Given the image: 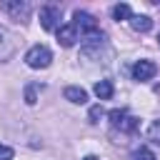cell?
<instances>
[{
	"label": "cell",
	"mask_w": 160,
	"mask_h": 160,
	"mask_svg": "<svg viewBox=\"0 0 160 160\" xmlns=\"http://www.w3.org/2000/svg\"><path fill=\"white\" fill-rule=\"evenodd\" d=\"M25 62H28V68H32V70H42V68H48V65L52 62V52H50L45 45H32V48L25 52Z\"/></svg>",
	"instance_id": "6da1fadb"
},
{
	"label": "cell",
	"mask_w": 160,
	"mask_h": 160,
	"mask_svg": "<svg viewBox=\"0 0 160 160\" xmlns=\"http://www.w3.org/2000/svg\"><path fill=\"white\" fill-rule=\"evenodd\" d=\"M58 22H60V8H58V5H45V8H40V25H42L45 30H55Z\"/></svg>",
	"instance_id": "7a4b0ae2"
},
{
	"label": "cell",
	"mask_w": 160,
	"mask_h": 160,
	"mask_svg": "<svg viewBox=\"0 0 160 160\" xmlns=\"http://www.w3.org/2000/svg\"><path fill=\"white\" fill-rule=\"evenodd\" d=\"M155 72H158V68H155V62H152V60H138V62L132 65V78H135V80H140V82H145V80H150V78H155Z\"/></svg>",
	"instance_id": "3957f363"
},
{
	"label": "cell",
	"mask_w": 160,
	"mask_h": 160,
	"mask_svg": "<svg viewBox=\"0 0 160 160\" xmlns=\"http://www.w3.org/2000/svg\"><path fill=\"white\" fill-rule=\"evenodd\" d=\"M0 8H2L5 12H10V15H15L18 20H20V18L25 20V18L30 15V5H28V2H18V0L12 2V0H5V2H0Z\"/></svg>",
	"instance_id": "277c9868"
},
{
	"label": "cell",
	"mask_w": 160,
	"mask_h": 160,
	"mask_svg": "<svg viewBox=\"0 0 160 160\" xmlns=\"http://www.w3.org/2000/svg\"><path fill=\"white\" fill-rule=\"evenodd\" d=\"M75 40H78V28L70 22V25H60L58 28V42L62 45V48H70V45H75Z\"/></svg>",
	"instance_id": "5b68a950"
},
{
	"label": "cell",
	"mask_w": 160,
	"mask_h": 160,
	"mask_svg": "<svg viewBox=\"0 0 160 160\" xmlns=\"http://www.w3.org/2000/svg\"><path fill=\"white\" fill-rule=\"evenodd\" d=\"M12 52H15V40H12V35H10L5 28H0V62L8 60Z\"/></svg>",
	"instance_id": "8992f818"
},
{
	"label": "cell",
	"mask_w": 160,
	"mask_h": 160,
	"mask_svg": "<svg viewBox=\"0 0 160 160\" xmlns=\"http://www.w3.org/2000/svg\"><path fill=\"white\" fill-rule=\"evenodd\" d=\"M65 100H70L75 105H82V102H88V92L78 85H70V88H65Z\"/></svg>",
	"instance_id": "52a82bcc"
},
{
	"label": "cell",
	"mask_w": 160,
	"mask_h": 160,
	"mask_svg": "<svg viewBox=\"0 0 160 160\" xmlns=\"http://www.w3.org/2000/svg\"><path fill=\"white\" fill-rule=\"evenodd\" d=\"M130 28L138 30V32H148V30L152 28V20H150L148 15H132V18H130Z\"/></svg>",
	"instance_id": "ba28073f"
},
{
	"label": "cell",
	"mask_w": 160,
	"mask_h": 160,
	"mask_svg": "<svg viewBox=\"0 0 160 160\" xmlns=\"http://www.w3.org/2000/svg\"><path fill=\"white\" fill-rule=\"evenodd\" d=\"M95 95L100 98V100H110L112 98V82L110 80H100V82H95Z\"/></svg>",
	"instance_id": "9c48e42d"
},
{
	"label": "cell",
	"mask_w": 160,
	"mask_h": 160,
	"mask_svg": "<svg viewBox=\"0 0 160 160\" xmlns=\"http://www.w3.org/2000/svg\"><path fill=\"white\" fill-rule=\"evenodd\" d=\"M112 18H115V20H130V18H132V12H130V5H125V2L115 5V8H112Z\"/></svg>",
	"instance_id": "30bf717a"
},
{
	"label": "cell",
	"mask_w": 160,
	"mask_h": 160,
	"mask_svg": "<svg viewBox=\"0 0 160 160\" xmlns=\"http://www.w3.org/2000/svg\"><path fill=\"white\" fill-rule=\"evenodd\" d=\"M118 130H122V132H132V130H138V118L125 115V118L118 122Z\"/></svg>",
	"instance_id": "8fae6325"
},
{
	"label": "cell",
	"mask_w": 160,
	"mask_h": 160,
	"mask_svg": "<svg viewBox=\"0 0 160 160\" xmlns=\"http://www.w3.org/2000/svg\"><path fill=\"white\" fill-rule=\"evenodd\" d=\"M148 140H152L155 145H160V118L152 120V125L148 128Z\"/></svg>",
	"instance_id": "7c38bea8"
},
{
	"label": "cell",
	"mask_w": 160,
	"mask_h": 160,
	"mask_svg": "<svg viewBox=\"0 0 160 160\" xmlns=\"http://www.w3.org/2000/svg\"><path fill=\"white\" fill-rule=\"evenodd\" d=\"M132 160H158V158H155L148 148H138V150L132 152Z\"/></svg>",
	"instance_id": "4fadbf2b"
},
{
	"label": "cell",
	"mask_w": 160,
	"mask_h": 160,
	"mask_svg": "<svg viewBox=\"0 0 160 160\" xmlns=\"http://www.w3.org/2000/svg\"><path fill=\"white\" fill-rule=\"evenodd\" d=\"M25 102H28V105H35V102H38V88H35V85H30V88L25 90Z\"/></svg>",
	"instance_id": "5bb4252c"
},
{
	"label": "cell",
	"mask_w": 160,
	"mask_h": 160,
	"mask_svg": "<svg viewBox=\"0 0 160 160\" xmlns=\"http://www.w3.org/2000/svg\"><path fill=\"white\" fill-rule=\"evenodd\" d=\"M125 115H128L125 110H110V115H108V118H110V125H112V128H118V122H120Z\"/></svg>",
	"instance_id": "9a60e30c"
},
{
	"label": "cell",
	"mask_w": 160,
	"mask_h": 160,
	"mask_svg": "<svg viewBox=\"0 0 160 160\" xmlns=\"http://www.w3.org/2000/svg\"><path fill=\"white\" fill-rule=\"evenodd\" d=\"M100 118H102V108L100 105H92L90 108V122H98Z\"/></svg>",
	"instance_id": "2e32d148"
},
{
	"label": "cell",
	"mask_w": 160,
	"mask_h": 160,
	"mask_svg": "<svg viewBox=\"0 0 160 160\" xmlns=\"http://www.w3.org/2000/svg\"><path fill=\"white\" fill-rule=\"evenodd\" d=\"M12 155H15V150H12V148L0 145V160H12Z\"/></svg>",
	"instance_id": "e0dca14e"
},
{
	"label": "cell",
	"mask_w": 160,
	"mask_h": 160,
	"mask_svg": "<svg viewBox=\"0 0 160 160\" xmlns=\"http://www.w3.org/2000/svg\"><path fill=\"white\" fill-rule=\"evenodd\" d=\"M85 160H98V158H95V155H88V158H85Z\"/></svg>",
	"instance_id": "ac0fdd59"
},
{
	"label": "cell",
	"mask_w": 160,
	"mask_h": 160,
	"mask_svg": "<svg viewBox=\"0 0 160 160\" xmlns=\"http://www.w3.org/2000/svg\"><path fill=\"white\" fill-rule=\"evenodd\" d=\"M158 42H160V38H158Z\"/></svg>",
	"instance_id": "d6986e66"
}]
</instances>
